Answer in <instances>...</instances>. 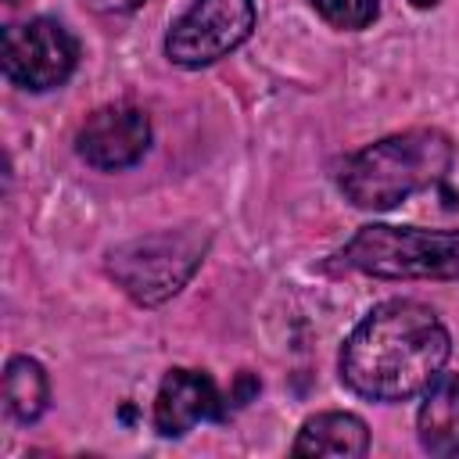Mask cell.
Instances as JSON below:
<instances>
[{
    "mask_svg": "<svg viewBox=\"0 0 459 459\" xmlns=\"http://www.w3.org/2000/svg\"><path fill=\"white\" fill-rule=\"evenodd\" d=\"M79 61L75 36L54 18H32L4 29V75L32 93L61 86Z\"/></svg>",
    "mask_w": 459,
    "mask_h": 459,
    "instance_id": "6",
    "label": "cell"
},
{
    "mask_svg": "<svg viewBox=\"0 0 459 459\" xmlns=\"http://www.w3.org/2000/svg\"><path fill=\"white\" fill-rule=\"evenodd\" d=\"M416 434L423 452L437 459L459 455V373H437L434 384L423 391Z\"/></svg>",
    "mask_w": 459,
    "mask_h": 459,
    "instance_id": "9",
    "label": "cell"
},
{
    "mask_svg": "<svg viewBox=\"0 0 459 459\" xmlns=\"http://www.w3.org/2000/svg\"><path fill=\"white\" fill-rule=\"evenodd\" d=\"M255 29L251 0H194V7L169 29L165 54L179 68H201L237 50Z\"/></svg>",
    "mask_w": 459,
    "mask_h": 459,
    "instance_id": "5",
    "label": "cell"
},
{
    "mask_svg": "<svg viewBox=\"0 0 459 459\" xmlns=\"http://www.w3.org/2000/svg\"><path fill=\"white\" fill-rule=\"evenodd\" d=\"M369 448V430L355 412H316L305 420L294 441V455H337L359 459Z\"/></svg>",
    "mask_w": 459,
    "mask_h": 459,
    "instance_id": "10",
    "label": "cell"
},
{
    "mask_svg": "<svg viewBox=\"0 0 459 459\" xmlns=\"http://www.w3.org/2000/svg\"><path fill=\"white\" fill-rule=\"evenodd\" d=\"M412 4H416V7H434L437 0H412Z\"/></svg>",
    "mask_w": 459,
    "mask_h": 459,
    "instance_id": "14",
    "label": "cell"
},
{
    "mask_svg": "<svg viewBox=\"0 0 459 459\" xmlns=\"http://www.w3.org/2000/svg\"><path fill=\"white\" fill-rule=\"evenodd\" d=\"M341 258L380 280H459V230L420 226H362Z\"/></svg>",
    "mask_w": 459,
    "mask_h": 459,
    "instance_id": "3",
    "label": "cell"
},
{
    "mask_svg": "<svg viewBox=\"0 0 459 459\" xmlns=\"http://www.w3.org/2000/svg\"><path fill=\"white\" fill-rule=\"evenodd\" d=\"M151 147V118L133 104L97 108L75 133V151L86 165L100 172H118L136 165Z\"/></svg>",
    "mask_w": 459,
    "mask_h": 459,
    "instance_id": "7",
    "label": "cell"
},
{
    "mask_svg": "<svg viewBox=\"0 0 459 459\" xmlns=\"http://www.w3.org/2000/svg\"><path fill=\"white\" fill-rule=\"evenodd\" d=\"M452 341L434 308L420 301H384L348 333L341 380L369 402H405L434 384Z\"/></svg>",
    "mask_w": 459,
    "mask_h": 459,
    "instance_id": "1",
    "label": "cell"
},
{
    "mask_svg": "<svg viewBox=\"0 0 459 459\" xmlns=\"http://www.w3.org/2000/svg\"><path fill=\"white\" fill-rule=\"evenodd\" d=\"M222 398L208 373L197 369H169L158 398H154V430L161 437H183L201 420H219Z\"/></svg>",
    "mask_w": 459,
    "mask_h": 459,
    "instance_id": "8",
    "label": "cell"
},
{
    "mask_svg": "<svg viewBox=\"0 0 459 459\" xmlns=\"http://www.w3.org/2000/svg\"><path fill=\"white\" fill-rule=\"evenodd\" d=\"M86 4H90V11H97V14H129V11L143 7L147 0H86Z\"/></svg>",
    "mask_w": 459,
    "mask_h": 459,
    "instance_id": "13",
    "label": "cell"
},
{
    "mask_svg": "<svg viewBox=\"0 0 459 459\" xmlns=\"http://www.w3.org/2000/svg\"><path fill=\"white\" fill-rule=\"evenodd\" d=\"M7 4H14V0H7Z\"/></svg>",
    "mask_w": 459,
    "mask_h": 459,
    "instance_id": "15",
    "label": "cell"
},
{
    "mask_svg": "<svg viewBox=\"0 0 459 459\" xmlns=\"http://www.w3.org/2000/svg\"><path fill=\"white\" fill-rule=\"evenodd\" d=\"M208 251V233L197 226L161 230L108 251V276L140 305H161L186 287Z\"/></svg>",
    "mask_w": 459,
    "mask_h": 459,
    "instance_id": "4",
    "label": "cell"
},
{
    "mask_svg": "<svg viewBox=\"0 0 459 459\" xmlns=\"http://www.w3.org/2000/svg\"><path fill=\"white\" fill-rule=\"evenodd\" d=\"M452 169V140L437 129H405L384 136L341 169V194L366 212H387L405 197L434 186Z\"/></svg>",
    "mask_w": 459,
    "mask_h": 459,
    "instance_id": "2",
    "label": "cell"
},
{
    "mask_svg": "<svg viewBox=\"0 0 459 459\" xmlns=\"http://www.w3.org/2000/svg\"><path fill=\"white\" fill-rule=\"evenodd\" d=\"M50 380L43 366L29 355H14L4 369V405L18 423H36L47 412Z\"/></svg>",
    "mask_w": 459,
    "mask_h": 459,
    "instance_id": "11",
    "label": "cell"
},
{
    "mask_svg": "<svg viewBox=\"0 0 459 459\" xmlns=\"http://www.w3.org/2000/svg\"><path fill=\"white\" fill-rule=\"evenodd\" d=\"M312 7L333 29H366L377 18L380 0H312Z\"/></svg>",
    "mask_w": 459,
    "mask_h": 459,
    "instance_id": "12",
    "label": "cell"
}]
</instances>
